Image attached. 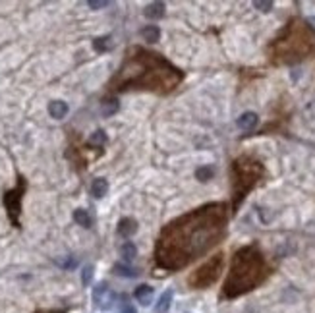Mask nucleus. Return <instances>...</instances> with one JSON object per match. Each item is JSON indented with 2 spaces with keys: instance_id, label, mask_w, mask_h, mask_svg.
<instances>
[{
  "instance_id": "1",
  "label": "nucleus",
  "mask_w": 315,
  "mask_h": 313,
  "mask_svg": "<svg viewBox=\"0 0 315 313\" xmlns=\"http://www.w3.org/2000/svg\"><path fill=\"white\" fill-rule=\"evenodd\" d=\"M224 228L222 205H211L186 215L163 230L157 244V261L161 267L178 269L196 259L215 244Z\"/></svg>"
},
{
  "instance_id": "6",
  "label": "nucleus",
  "mask_w": 315,
  "mask_h": 313,
  "mask_svg": "<svg viewBox=\"0 0 315 313\" xmlns=\"http://www.w3.org/2000/svg\"><path fill=\"white\" fill-rule=\"evenodd\" d=\"M257 122H259V118H257L255 112H244V114L236 120V124H238L240 130H246V131L253 130V128L257 126Z\"/></svg>"
},
{
  "instance_id": "4",
  "label": "nucleus",
  "mask_w": 315,
  "mask_h": 313,
  "mask_svg": "<svg viewBox=\"0 0 315 313\" xmlns=\"http://www.w3.org/2000/svg\"><path fill=\"white\" fill-rule=\"evenodd\" d=\"M114 300H116V296L112 294V290L109 288L107 282H101V284L95 286V290H93V302L97 303V307H101V309H110Z\"/></svg>"
},
{
  "instance_id": "24",
  "label": "nucleus",
  "mask_w": 315,
  "mask_h": 313,
  "mask_svg": "<svg viewBox=\"0 0 315 313\" xmlns=\"http://www.w3.org/2000/svg\"><path fill=\"white\" fill-rule=\"evenodd\" d=\"M253 6L261 12H269L273 8V2H253Z\"/></svg>"
},
{
  "instance_id": "10",
  "label": "nucleus",
  "mask_w": 315,
  "mask_h": 313,
  "mask_svg": "<svg viewBox=\"0 0 315 313\" xmlns=\"http://www.w3.org/2000/svg\"><path fill=\"white\" fill-rule=\"evenodd\" d=\"M107 192H109V182L105 178H95L93 184H91V195L101 199V197L107 195Z\"/></svg>"
},
{
  "instance_id": "12",
  "label": "nucleus",
  "mask_w": 315,
  "mask_h": 313,
  "mask_svg": "<svg viewBox=\"0 0 315 313\" xmlns=\"http://www.w3.org/2000/svg\"><path fill=\"white\" fill-rule=\"evenodd\" d=\"M142 37L143 41H147V43H157L161 39V31H159L157 25H147V27L142 29Z\"/></svg>"
},
{
  "instance_id": "5",
  "label": "nucleus",
  "mask_w": 315,
  "mask_h": 313,
  "mask_svg": "<svg viewBox=\"0 0 315 313\" xmlns=\"http://www.w3.org/2000/svg\"><path fill=\"white\" fill-rule=\"evenodd\" d=\"M153 294H155L153 286H149V284H140V286L136 288V292H133V298L142 303V305H149V303L153 302Z\"/></svg>"
},
{
  "instance_id": "16",
  "label": "nucleus",
  "mask_w": 315,
  "mask_h": 313,
  "mask_svg": "<svg viewBox=\"0 0 315 313\" xmlns=\"http://www.w3.org/2000/svg\"><path fill=\"white\" fill-rule=\"evenodd\" d=\"M74 220L83 228L91 227V216H89V213L83 211V209H76V211H74Z\"/></svg>"
},
{
  "instance_id": "18",
  "label": "nucleus",
  "mask_w": 315,
  "mask_h": 313,
  "mask_svg": "<svg viewBox=\"0 0 315 313\" xmlns=\"http://www.w3.org/2000/svg\"><path fill=\"white\" fill-rule=\"evenodd\" d=\"M213 174H215V170H213L211 166H199L196 170V178L199 182H207V180L213 178Z\"/></svg>"
},
{
  "instance_id": "17",
  "label": "nucleus",
  "mask_w": 315,
  "mask_h": 313,
  "mask_svg": "<svg viewBox=\"0 0 315 313\" xmlns=\"http://www.w3.org/2000/svg\"><path fill=\"white\" fill-rule=\"evenodd\" d=\"M20 195L16 194V192H10V194L6 195V205L10 209L12 215H18V211H20Z\"/></svg>"
},
{
  "instance_id": "23",
  "label": "nucleus",
  "mask_w": 315,
  "mask_h": 313,
  "mask_svg": "<svg viewBox=\"0 0 315 313\" xmlns=\"http://www.w3.org/2000/svg\"><path fill=\"white\" fill-rule=\"evenodd\" d=\"M109 4H110L109 0H87V6H89L91 10H101V8L109 6Z\"/></svg>"
},
{
  "instance_id": "21",
  "label": "nucleus",
  "mask_w": 315,
  "mask_h": 313,
  "mask_svg": "<svg viewBox=\"0 0 315 313\" xmlns=\"http://www.w3.org/2000/svg\"><path fill=\"white\" fill-rule=\"evenodd\" d=\"M118 307H120V313H138L136 311V307H133V303L128 300V296H120L118 298Z\"/></svg>"
},
{
  "instance_id": "13",
  "label": "nucleus",
  "mask_w": 315,
  "mask_h": 313,
  "mask_svg": "<svg viewBox=\"0 0 315 313\" xmlns=\"http://www.w3.org/2000/svg\"><path fill=\"white\" fill-rule=\"evenodd\" d=\"M170 303H172V290H164V294L159 298L155 311L157 313H166L170 309Z\"/></svg>"
},
{
  "instance_id": "8",
  "label": "nucleus",
  "mask_w": 315,
  "mask_h": 313,
  "mask_svg": "<svg viewBox=\"0 0 315 313\" xmlns=\"http://www.w3.org/2000/svg\"><path fill=\"white\" fill-rule=\"evenodd\" d=\"M164 10H166V6H164L163 2H151L145 8V18H149V20H161L164 16Z\"/></svg>"
},
{
  "instance_id": "7",
  "label": "nucleus",
  "mask_w": 315,
  "mask_h": 313,
  "mask_svg": "<svg viewBox=\"0 0 315 313\" xmlns=\"http://www.w3.org/2000/svg\"><path fill=\"white\" fill-rule=\"evenodd\" d=\"M138 230V222L133 220V218H122L118 222V236H122V238H130L133 232Z\"/></svg>"
},
{
  "instance_id": "14",
  "label": "nucleus",
  "mask_w": 315,
  "mask_h": 313,
  "mask_svg": "<svg viewBox=\"0 0 315 313\" xmlns=\"http://www.w3.org/2000/svg\"><path fill=\"white\" fill-rule=\"evenodd\" d=\"M118 99H107V101H103V107H101V112H103V116H112V114H116L118 112Z\"/></svg>"
},
{
  "instance_id": "15",
  "label": "nucleus",
  "mask_w": 315,
  "mask_h": 313,
  "mask_svg": "<svg viewBox=\"0 0 315 313\" xmlns=\"http://www.w3.org/2000/svg\"><path fill=\"white\" fill-rule=\"evenodd\" d=\"M87 143L93 145V147H103L107 143V133L103 130H95L89 138H87Z\"/></svg>"
},
{
  "instance_id": "11",
  "label": "nucleus",
  "mask_w": 315,
  "mask_h": 313,
  "mask_svg": "<svg viewBox=\"0 0 315 313\" xmlns=\"http://www.w3.org/2000/svg\"><path fill=\"white\" fill-rule=\"evenodd\" d=\"M120 255H122V259L126 261V263H131V261L136 259V255H138V248L131 242H124L120 246Z\"/></svg>"
},
{
  "instance_id": "22",
  "label": "nucleus",
  "mask_w": 315,
  "mask_h": 313,
  "mask_svg": "<svg viewBox=\"0 0 315 313\" xmlns=\"http://www.w3.org/2000/svg\"><path fill=\"white\" fill-rule=\"evenodd\" d=\"M91 281H93V265H85L81 271V282H83V286H87V284H91Z\"/></svg>"
},
{
  "instance_id": "3",
  "label": "nucleus",
  "mask_w": 315,
  "mask_h": 313,
  "mask_svg": "<svg viewBox=\"0 0 315 313\" xmlns=\"http://www.w3.org/2000/svg\"><path fill=\"white\" fill-rule=\"evenodd\" d=\"M220 267H222V255H215L211 261H207L201 269H197V273L190 279V282L194 286H207L218 277Z\"/></svg>"
},
{
  "instance_id": "9",
  "label": "nucleus",
  "mask_w": 315,
  "mask_h": 313,
  "mask_svg": "<svg viewBox=\"0 0 315 313\" xmlns=\"http://www.w3.org/2000/svg\"><path fill=\"white\" fill-rule=\"evenodd\" d=\"M49 114L56 120H62L68 114V105H66L64 101H53L49 105Z\"/></svg>"
},
{
  "instance_id": "2",
  "label": "nucleus",
  "mask_w": 315,
  "mask_h": 313,
  "mask_svg": "<svg viewBox=\"0 0 315 313\" xmlns=\"http://www.w3.org/2000/svg\"><path fill=\"white\" fill-rule=\"evenodd\" d=\"M180 72L172 68L159 54L147 53L140 47H133L114 79V89L124 91L130 87L151 89L157 93H168L180 81Z\"/></svg>"
},
{
  "instance_id": "19",
  "label": "nucleus",
  "mask_w": 315,
  "mask_h": 313,
  "mask_svg": "<svg viewBox=\"0 0 315 313\" xmlns=\"http://www.w3.org/2000/svg\"><path fill=\"white\" fill-rule=\"evenodd\" d=\"M110 37H99L93 41V49L97 51V53H105V51H109L110 49Z\"/></svg>"
},
{
  "instance_id": "20",
  "label": "nucleus",
  "mask_w": 315,
  "mask_h": 313,
  "mask_svg": "<svg viewBox=\"0 0 315 313\" xmlns=\"http://www.w3.org/2000/svg\"><path fill=\"white\" fill-rule=\"evenodd\" d=\"M114 273L116 275H120V277H124V279H133L138 273L133 269H130V267H126V265H122V263H118V265H114Z\"/></svg>"
}]
</instances>
